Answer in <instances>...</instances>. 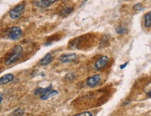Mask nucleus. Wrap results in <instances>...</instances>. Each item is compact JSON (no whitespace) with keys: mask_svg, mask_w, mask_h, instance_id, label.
<instances>
[{"mask_svg":"<svg viewBox=\"0 0 151 116\" xmlns=\"http://www.w3.org/2000/svg\"><path fill=\"white\" fill-rule=\"evenodd\" d=\"M23 54V49L22 46L16 44L11 49L10 52L5 59V64L9 65L15 63L22 57Z\"/></svg>","mask_w":151,"mask_h":116,"instance_id":"1","label":"nucleus"},{"mask_svg":"<svg viewBox=\"0 0 151 116\" xmlns=\"http://www.w3.org/2000/svg\"><path fill=\"white\" fill-rule=\"evenodd\" d=\"M8 36L9 39L13 40H18L22 36V31L18 26H12L8 30Z\"/></svg>","mask_w":151,"mask_h":116,"instance_id":"2","label":"nucleus"},{"mask_svg":"<svg viewBox=\"0 0 151 116\" xmlns=\"http://www.w3.org/2000/svg\"><path fill=\"white\" fill-rule=\"evenodd\" d=\"M24 8L25 5L24 4H18L10 11V12H9V16L13 20H16L18 17H20V15L24 12Z\"/></svg>","mask_w":151,"mask_h":116,"instance_id":"3","label":"nucleus"},{"mask_svg":"<svg viewBox=\"0 0 151 116\" xmlns=\"http://www.w3.org/2000/svg\"><path fill=\"white\" fill-rule=\"evenodd\" d=\"M109 57L106 56H103L101 57L99 59L94 63V68L97 70H100L105 67V65L107 64L108 61H109Z\"/></svg>","mask_w":151,"mask_h":116,"instance_id":"4","label":"nucleus"},{"mask_svg":"<svg viewBox=\"0 0 151 116\" xmlns=\"http://www.w3.org/2000/svg\"><path fill=\"white\" fill-rule=\"evenodd\" d=\"M101 80V77L100 74H95L93 76L88 77L86 80V85L87 86L93 88V87L96 86Z\"/></svg>","mask_w":151,"mask_h":116,"instance_id":"5","label":"nucleus"},{"mask_svg":"<svg viewBox=\"0 0 151 116\" xmlns=\"http://www.w3.org/2000/svg\"><path fill=\"white\" fill-rule=\"evenodd\" d=\"M76 59L77 55L75 54H65L59 57V61L62 63H67L74 61Z\"/></svg>","mask_w":151,"mask_h":116,"instance_id":"6","label":"nucleus"},{"mask_svg":"<svg viewBox=\"0 0 151 116\" xmlns=\"http://www.w3.org/2000/svg\"><path fill=\"white\" fill-rule=\"evenodd\" d=\"M56 0H39V1H35L34 4L40 8H46L50 6L52 4L56 2Z\"/></svg>","mask_w":151,"mask_h":116,"instance_id":"7","label":"nucleus"},{"mask_svg":"<svg viewBox=\"0 0 151 116\" xmlns=\"http://www.w3.org/2000/svg\"><path fill=\"white\" fill-rule=\"evenodd\" d=\"M52 59H53V57H52V55L51 53H47L45 55V57L42 58L39 61V63L41 65H47L51 63Z\"/></svg>","mask_w":151,"mask_h":116,"instance_id":"8","label":"nucleus"},{"mask_svg":"<svg viewBox=\"0 0 151 116\" xmlns=\"http://www.w3.org/2000/svg\"><path fill=\"white\" fill-rule=\"evenodd\" d=\"M52 88V85L50 84L49 86L46 87V88H38L36 89V90H35L34 91V95H40L42 96L43 95H45L47 93V92H49L50 90H51V88Z\"/></svg>","mask_w":151,"mask_h":116,"instance_id":"9","label":"nucleus"},{"mask_svg":"<svg viewBox=\"0 0 151 116\" xmlns=\"http://www.w3.org/2000/svg\"><path fill=\"white\" fill-rule=\"evenodd\" d=\"M14 79V76L12 74H6L5 75H4L3 77H1L0 79V84L3 85V84H6L7 83L12 82Z\"/></svg>","mask_w":151,"mask_h":116,"instance_id":"10","label":"nucleus"},{"mask_svg":"<svg viewBox=\"0 0 151 116\" xmlns=\"http://www.w3.org/2000/svg\"><path fill=\"white\" fill-rule=\"evenodd\" d=\"M58 94V91L56 90H50L49 92H47V93L43 95L40 96V99L42 100H46L47 99H49L50 97H51L52 96H55V95H57Z\"/></svg>","mask_w":151,"mask_h":116,"instance_id":"11","label":"nucleus"},{"mask_svg":"<svg viewBox=\"0 0 151 116\" xmlns=\"http://www.w3.org/2000/svg\"><path fill=\"white\" fill-rule=\"evenodd\" d=\"M144 25L147 28L151 26V11L144 15Z\"/></svg>","mask_w":151,"mask_h":116,"instance_id":"12","label":"nucleus"},{"mask_svg":"<svg viewBox=\"0 0 151 116\" xmlns=\"http://www.w3.org/2000/svg\"><path fill=\"white\" fill-rule=\"evenodd\" d=\"M24 114V111L21 108H17L13 112V116H22Z\"/></svg>","mask_w":151,"mask_h":116,"instance_id":"13","label":"nucleus"},{"mask_svg":"<svg viewBox=\"0 0 151 116\" xmlns=\"http://www.w3.org/2000/svg\"><path fill=\"white\" fill-rule=\"evenodd\" d=\"M73 11V8L72 7H68L66 9H63V11L61 12V14L62 15H67L70 14V13H72V11Z\"/></svg>","mask_w":151,"mask_h":116,"instance_id":"14","label":"nucleus"},{"mask_svg":"<svg viewBox=\"0 0 151 116\" xmlns=\"http://www.w3.org/2000/svg\"><path fill=\"white\" fill-rule=\"evenodd\" d=\"M116 32L119 34H124L127 32L126 28H124L123 26H119V27L116 29Z\"/></svg>","mask_w":151,"mask_h":116,"instance_id":"15","label":"nucleus"},{"mask_svg":"<svg viewBox=\"0 0 151 116\" xmlns=\"http://www.w3.org/2000/svg\"><path fill=\"white\" fill-rule=\"evenodd\" d=\"M73 116H93V114L89 111H84V112H82V113H80L76 114V115Z\"/></svg>","mask_w":151,"mask_h":116,"instance_id":"16","label":"nucleus"},{"mask_svg":"<svg viewBox=\"0 0 151 116\" xmlns=\"http://www.w3.org/2000/svg\"><path fill=\"white\" fill-rule=\"evenodd\" d=\"M134 10H136V11L142 10L143 8H142V6H141V3L137 4L134 6Z\"/></svg>","mask_w":151,"mask_h":116,"instance_id":"17","label":"nucleus"},{"mask_svg":"<svg viewBox=\"0 0 151 116\" xmlns=\"http://www.w3.org/2000/svg\"><path fill=\"white\" fill-rule=\"evenodd\" d=\"M127 63H124V64L121 65V66H120V68H121V69H124L125 67L127 66Z\"/></svg>","mask_w":151,"mask_h":116,"instance_id":"18","label":"nucleus"},{"mask_svg":"<svg viewBox=\"0 0 151 116\" xmlns=\"http://www.w3.org/2000/svg\"><path fill=\"white\" fill-rule=\"evenodd\" d=\"M148 95H149V96H150V97H151V90H150V91H149V92H148Z\"/></svg>","mask_w":151,"mask_h":116,"instance_id":"19","label":"nucleus"},{"mask_svg":"<svg viewBox=\"0 0 151 116\" xmlns=\"http://www.w3.org/2000/svg\"><path fill=\"white\" fill-rule=\"evenodd\" d=\"M3 98H2V94H1V102H2Z\"/></svg>","mask_w":151,"mask_h":116,"instance_id":"20","label":"nucleus"}]
</instances>
